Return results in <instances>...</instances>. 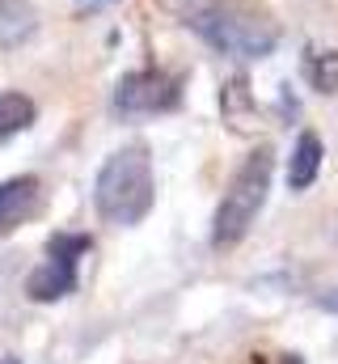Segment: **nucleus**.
Returning <instances> with one entry per match:
<instances>
[{
  "mask_svg": "<svg viewBox=\"0 0 338 364\" xmlns=\"http://www.w3.org/2000/svg\"><path fill=\"white\" fill-rule=\"evenodd\" d=\"M89 250V237L81 233H55L51 246H47V259L43 267L26 279V296L30 301H60L77 288V263Z\"/></svg>",
  "mask_w": 338,
  "mask_h": 364,
  "instance_id": "obj_4",
  "label": "nucleus"
},
{
  "mask_svg": "<svg viewBox=\"0 0 338 364\" xmlns=\"http://www.w3.org/2000/svg\"><path fill=\"white\" fill-rule=\"evenodd\" d=\"M178 102H182V85L161 68H140L123 77L114 90V110L123 114H161V110H173Z\"/></svg>",
  "mask_w": 338,
  "mask_h": 364,
  "instance_id": "obj_5",
  "label": "nucleus"
},
{
  "mask_svg": "<svg viewBox=\"0 0 338 364\" xmlns=\"http://www.w3.org/2000/svg\"><path fill=\"white\" fill-rule=\"evenodd\" d=\"M38 30V13L30 0H0V47H21Z\"/></svg>",
  "mask_w": 338,
  "mask_h": 364,
  "instance_id": "obj_7",
  "label": "nucleus"
},
{
  "mask_svg": "<svg viewBox=\"0 0 338 364\" xmlns=\"http://www.w3.org/2000/svg\"><path fill=\"white\" fill-rule=\"evenodd\" d=\"M271 174H275V153L271 149H254L250 157L237 166V174H233L220 208H216V220H212V246L229 250V246H237L250 233L258 208L266 203Z\"/></svg>",
  "mask_w": 338,
  "mask_h": 364,
  "instance_id": "obj_3",
  "label": "nucleus"
},
{
  "mask_svg": "<svg viewBox=\"0 0 338 364\" xmlns=\"http://www.w3.org/2000/svg\"><path fill=\"white\" fill-rule=\"evenodd\" d=\"M317 170H322V136L317 132H300L296 153H292V166H288V186L292 191H305L309 182L317 178Z\"/></svg>",
  "mask_w": 338,
  "mask_h": 364,
  "instance_id": "obj_8",
  "label": "nucleus"
},
{
  "mask_svg": "<svg viewBox=\"0 0 338 364\" xmlns=\"http://www.w3.org/2000/svg\"><path fill=\"white\" fill-rule=\"evenodd\" d=\"M305 77L317 93H338V51H309L305 55Z\"/></svg>",
  "mask_w": 338,
  "mask_h": 364,
  "instance_id": "obj_10",
  "label": "nucleus"
},
{
  "mask_svg": "<svg viewBox=\"0 0 338 364\" xmlns=\"http://www.w3.org/2000/svg\"><path fill=\"white\" fill-rule=\"evenodd\" d=\"M322 305H326V309H334V314H338V292H330V296H326Z\"/></svg>",
  "mask_w": 338,
  "mask_h": 364,
  "instance_id": "obj_11",
  "label": "nucleus"
},
{
  "mask_svg": "<svg viewBox=\"0 0 338 364\" xmlns=\"http://www.w3.org/2000/svg\"><path fill=\"white\" fill-rule=\"evenodd\" d=\"M97 212L110 225H140L153 212V157L144 144L119 149L102 170L93 186Z\"/></svg>",
  "mask_w": 338,
  "mask_h": 364,
  "instance_id": "obj_2",
  "label": "nucleus"
},
{
  "mask_svg": "<svg viewBox=\"0 0 338 364\" xmlns=\"http://www.w3.org/2000/svg\"><path fill=\"white\" fill-rule=\"evenodd\" d=\"M190 30L237 60H258L279 43V21L262 0H212L190 17Z\"/></svg>",
  "mask_w": 338,
  "mask_h": 364,
  "instance_id": "obj_1",
  "label": "nucleus"
},
{
  "mask_svg": "<svg viewBox=\"0 0 338 364\" xmlns=\"http://www.w3.org/2000/svg\"><path fill=\"white\" fill-rule=\"evenodd\" d=\"M34 123V102L26 93H0V140L26 132Z\"/></svg>",
  "mask_w": 338,
  "mask_h": 364,
  "instance_id": "obj_9",
  "label": "nucleus"
},
{
  "mask_svg": "<svg viewBox=\"0 0 338 364\" xmlns=\"http://www.w3.org/2000/svg\"><path fill=\"white\" fill-rule=\"evenodd\" d=\"M38 208H43V182L34 178V174L0 182V237H9L13 229H21Z\"/></svg>",
  "mask_w": 338,
  "mask_h": 364,
  "instance_id": "obj_6",
  "label": "nucleus"
},
{
  "mask_svg": "<svg viewBox=\"0 0 338 364\" xmlns=\"http://www.w3.org/2000/svg\"><path fill=\"white\" fill-rule=\"evenodd\" d=\"M0 364H21V360H17V356H4V360H0Z\"/></svg>",
  "mask_w": 338,
  "mask_h": 364,
  "instance_id": "obj_13",
  "label": "nucleus"
},
{
  "mask_svg": "<svg viewBox=\"0 0 338 364\" xmlns=\"http://www.w3.org/2000/svg\"><path fill=\"white\" fill-rule=\"evenodd\" d=\"M102 0H77V9H97Z\"/></svg>",
  "mask_w": 338,
  "mask_h": 364,
  "instance_id": "obj_12",
  "label": "nucleus"
}]
</instances>
